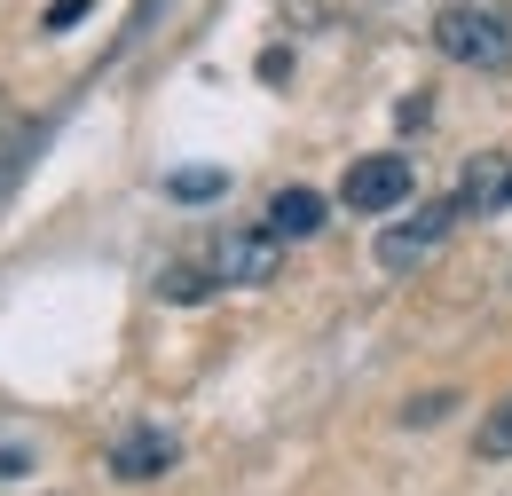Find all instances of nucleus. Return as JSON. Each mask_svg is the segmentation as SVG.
Wrapping results in <instances>:
<instances>
[{"instance_id":"nucleus-1","label":"nucleus","mask_w":512,"mask_h":496,"mask_svg":"<svg viewBox=\"0 0 512 496\" xmlns=\"http://www.w3.org/2000/svg\"><path fill=\"white\" fill-rule=\"evenodd\" d=\"M434 48L449 63H473V71H505L512 63V24L497 8H442L434 16Z\"/></svg>"},{"instance_id":"nucleus-2","label":"nucleus","mask_w":512,"mask_h":496,"mask_svg":"<svg viewBox=\"0 0 512 496\" xmlns=\"http://www.w3.org/2000/svg\"><path fill=\"white\" fill-rule=\"evenodd\" d=\"M205 268L221 284H268V276H284V237L276 229H221L213 252H205Z\"/></svg>"},{"instance_id":"nucleus-3","label":"nucleus","mask_w":512,"mask_h":496,"mask_svg":"<svg viewBox=\"0 0 512 496\" xmlns=\"http://www.w3.org/2000/svg\"><path fill=\"white\" fill-rule=\"evenodd\" d=\"M339 197H347V213H394V205L410 197V158H402V150H371V158H355L347 182H339Z\"/></svg>"},{"instance_id":"nucleus-4","label":"nucleus","mask_w":512,"mask_h":496,"mask_svg":"<svg viewBox=\"0 0 512 496\" xmlns=\"http://www.w3.org/2000/svg\"><path fill=\"white\" fill-rule=\"evenodd\" d=\"M457 221H465V205H457V197H442V205H418L410 221H394V229L379 237V268H418V260L442 245Z\"/></svg>"},{"instance_id":"nucleus-5","label":"nucleus","mask_w":512,"mask_h":496,"mask_svg":"<svg viewBox=\"0 0 512 496\" xmlns=\"http://www.w3.org/2000/svg\"><path fill=\"white\" fill-rule=\"evenodd\" d=\"M111 473H119V481H158V473H174V434H166V426L119 434L111 441Z\"/></svg>"},{"instance_id":"nucleus-6","label":"nucleus","mask_w":512,"mask_h":496,"mask_svg":"<svg viewBox=\"0 0 512 496\" xmlns=\"http://www.w3.org/2000/svg\"><path fill=\"white\" fill-rule=\"evenodd\" d=\"M323 221H331V205H323L316 189H276V197H268V229H276V237H292V245H300V237H316Z\"/></svg>"},{"instance_id":"nucleus-7","label":"nucleus","mask_w":512,"mask_h":496,"mask_svg":"<svg viewBox=\"0 0 512 496\" xmlns=\"http://www.w3.org/2000/svg\"><path fill=\"white\" fill-rule=\"evenodd\" d=\"M505 182H512V166L505 158H473L465 166V182H457V205L481 221V213H505Z\"/></svg>"},{"instance_id":"nucleus-8","label":"nucleus","mask_w":512,"mask_h":496,"mask_svg":"<svg viewBox=\"0 0 512 496\" xmlns=\"http://www.w3.org/2000/svg\"><path fill=\"white\" fill-rule=\"evenodd\" d=\"M213 292H221V276H213V268H190V260H174V268L158 276V300H182V308L213 300Z\"/></svg>"},{"instance_id":"nucleus-9","label":"nucleus","mask_w":512,"mask_h":496,"mask_svg":"<svg viewBox=\"0 0 512 496\" xmlns=\"http://www.w3.org/2000/svg\"><path fill=\"white\" fill-rule=\"evenodd\" d=\"M221 189H229L221 166H174V174H166V197H182V205H213Z\"/></svg>"},{"instance_id":"nucleus-10","label":"nucleus","mask_w":512,"mask_h":496,"mask_svg":"<svg viewBox=\"0 0 512 496\" xmlns=\"http://www.w3.org/2000/svg\"><path fill=\"white\" fill-rule=\"evenodd\" d=\"M473 449H481V457H497V465L512 457V394L489 410V418H481V426H473Z\"/></svg>"},{"instance_id":"nucleus-11","label":"nucleus","mask_w":512,"mask_h":496,"mask_svg":"<svg viewBox=\"0 0 512 496\" xmlns=\"http://www.w3.org/2000/svg\"><path fill=\"white\" fill-rule=\"evenodd\" d=\"M24 465H32V441H24V434H0V481H16Z\"/></svg>"},{"instance_id":"nucleus-12","label":"nucleus","mask_w":512,"mask_h":496,"mask_svg":"<svg viewBox=\"0 0 512 496\" xmlns=\"http://www.w3.org/2000/svg\"><path fill=\"white\" fill-rule=\"evenodd\" d=\"M87 8H95V0H56V8L40 16V32H71V24H87Z\"/></svg>"},{"instance_id":"nucleus-13","label":"nucleus","mask_w":512,"mask_h":496,"mask_svg":"<svg viewBox=\"0 0 512 496\" xmlns=\"http://www.w3.org/2000/svg\"><path fill=\"white\" fill-rule=\"evenodd\" d=\"M505 213H512V182H505Z\"/></svg>"}]
</instances>
